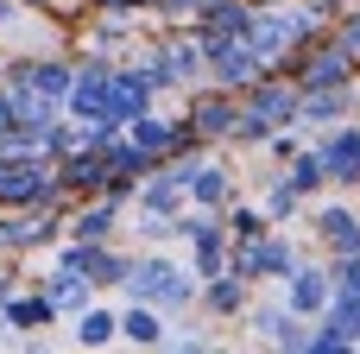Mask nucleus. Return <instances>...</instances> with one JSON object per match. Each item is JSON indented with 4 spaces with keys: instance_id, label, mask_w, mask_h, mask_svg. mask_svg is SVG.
<instances>
[{
    "instance_id": "obj_2",
    "label": "nucleus",
    "mask_w": 360,
    "mask_h": 354,
    "mask_svg": "<svg viewBox=\"0 0 360 354\" xmlns=\"http://www.w3.org/2000/svg\"><path fill=\"white\" fill-rule=\"evenodd\" d=\"M329 171H342V177H360V133H342V139L329 146Z\"/></svg>"
},
{
    "instance_id": "obj_9",
    "label": "nucleus",
    "mask_w": 360,
    "mask_h": 354,
    "mask_svg": "<svg viewBox=\"0 0 360 354\" xmlns=\"http://www.w3.org/2000/svg\"><path fill=\"white\" fill-rule=\"evenodd\" d=\"M165 139H171V133H165L158 120H139V146H165Z\"/></svg>"
},
{
    "instance_id": "obj_5",
    "label": "nucleus",
    "mask_w": 360,
    "mask_h": 354,
    "mask_svg": "<svg viewBox=\"0 0 360 354\" xmlns=\"http://www.w3.org/2000/svg\"><path fill=\"white\" fill-rule=\"evenodd\" d=\"M323 234H329L335 247H360V228H354V215H342V209H329V215H323Z\"/></svg>"
},
{
    "instance_id": "obj_10",
    "label": "nucleus",
    "mask_w": 360,
    "mask_h": 354,
    "mask_svg": "<svg viewBox=\"0 0 360 354\" xmlns=\"http://www.w3.org/2000/svg\"><path fill=\"white\" fill-rule=\"evenodd\" d=\"M348 44H354V51H360V25H354V32H348Z\"/></svg>"
},
{
    "instance_id": "obj_6",
    "label": "nucleus",
    "mask_w": 360,
    "mask_h": 354,
    "mask_svg": "<svg viewBox=\"0 0 360 354\" xmlns=\"http://www.w3.org/2000/svg\"><path fill=\"white\" fill-rule=\"evenodd\" d=\"M127 336H133V342H158V317H152V310H133V317H127Z\"/></svg>"
},
{
    "instance_id": "obj_4",
    "label": "nucleus",
    "mask_w": 360,
    "mask_h": 354,
    "mask_svg": "<svg viewBox=\"0 0 360 354\" xmlns=\"http://www.w3.org/2000/svg\"><path fill=\"white\" fill-rule=\"evenodd\" d=\"M0 196H38V165H13V171H0Z\"/></svg>"
},
{
    "instance_id": "obj_8",
    "label": "nucleus",
    "mask_w": 360,
    "mask_h": 354,
    "mask_svg": "<svg viewBox=\"0 0 360 354\" xmlns=\"http://www.w3.org/2000/svg\"><path fill=\"white\" fill-rule=\"evenodd\" d=\"M76 336H82V342H108V336H114V323L95 310V317H82V329H76Z\"/></svg>"
},
{
    "instance_id": "obj_7",
    "label": "nucleus",
    "mask_w": 360,
    "mask_h": 354,
    "mask_svg": "<svg viewBox=\"0 0 360 354\" xmlns=\"http://www.w3.org/2000/svg\"><path fill=\"white\" fill-rule=\"evenodd\" d=\"M190 190H196V196H221L228 177H221V171H190Z\"/></svg>"
},
{
    "instance_id": "obj_1",
    "label": "nucleus",
    "mask_w": 360,
    "mask_h": 354,
    "mask_svg": "<svg viewBox=\"0 0 360 354\" xmlns=\"http://www.w3.org/2000/svg\"><path fill=\"white\" fill-rule=\"evenodd\" d=\"M133 291H139V298H158V304H184V298H190L184 272L165 266V260H146V266L133 272Z\"/></svg>"
},
{
    "instance_id": "obj_3",
    "label": "nucleus",
    "mask_w": 360,
    "mask_h": 354,
    "mask_svg": "<svg viewBox=\"0 0 360 354\" xmlns=\"http://www.w3.org/2000/svg\"><path fill=\"white\" fill-rule=\"evenodd\" d=\"M323 298H329V285H323L316 272H297V285H291V304H297V310H323Z\"/></svg>"
}]
</instances>
